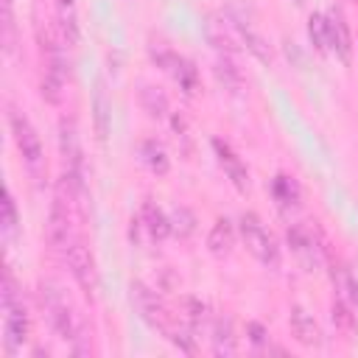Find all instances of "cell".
<instances>
[{"label": "cell", "mask_w": 358, "mask_h": 358, "mask_svg": "<svg viewBox=\"0 0 358 358\" xmlns=\"http://www.w3.org/2000/svg\"><path fill=\"white\" fill-rule=\"evenodd\" d=\"M39 299H42V308L48 313V322H50L53 333L70 347V352L73 355L90 352L87 336H84V324H81L78 313L73 310V305L67 302V296L62 294V288L53 285V282H42L39 285Z\"/></svg>", "instance_id": "obj_1"}, {"label": "cell", "mask_w": 358, "mask_h": 358, "mask_svg": "<svg viewBox=\"0 0 358 358\" xmlns=\"http://www.w3.org/2000/svg\"><path fill=\"white\" fill-rule=\"evenodd\" d=\"M59 151H62V162H64V182L70 185L76 199H84L87 196L84 151H81V137H78L76 120L67 115L59 120Z\"/></svg>", "instance_id": "obj_2"}, {"label": "cell", "mask_w": 358, "mask_h": 358, "mask_svg": "<svg viewBox=\"0 0 358 358\" xmlns=\"http://www.w3.org/2000/svg\"><path fill=\"white\" fill-rule=\"evenodd\" d=\"M8 126H11V137L17 143V151L22 157V165L25 171L31 173L34 182H42L45 179V148H42V140L34 129V123L20 112V109H11L8 112Z\"/></svg>", "instance_id": "obj_3"}, {"label": "cell", "mask_w": 358, "mask_h": 358, "mask_svg": "<svg viewBox=\"0 0 358 358\" xmlns=\"http://www.w3.org/2000/svg\"><path fill=\"white\" fill-rule=\"evenodd\" d=\"M64 39H56L50 31L42 36V84L39 92L45 101L59 103L64 95V81H67V62H64Z\"/></svg>", "instance_id": "obj_4"}, {"label": "cell", "mask_w": 358, "mask_h": 358, "mask_svg": "<svg viewBox=\"0 0 358 358\" xmlns=\"http://www.w3.org/2000/svg\"><path fill=\"white\" fill-rule=\"evenodd\" d=\"M238 232H241V241H243L246 252L257 263H263L266 268H277L280 266V246H277L274 235L263 227V221L255 213H243L238 218Z\"/></svg>", "instance_id": "obj_5"}, {"label": "cell", "mask_w": 358, "mask_h": 358, "mask_svg": "<svg viewBox=\"0 0 358 358\" xmlns=\"http://www.w3.org/2000/svg\"><path fill=\"white\" fill-rule=\"evenodd\" d=\"M131 302H134L140 319H143L148 327L165 333V338L171 336V330L176 327V319L168 313V308L162 305V299H159L148 285H143V282H131Z\"/></svg>", "instance_id": "obj_6"}, {"label": "cell", "mask_w": 358, "mask_h": 358, "mask_svg": "<svg viewBox=\"0 0 358 358\" xmlns=\"http://www.w3.org/2000/svg\"><path fill=\"white\" fill-rule=\"evenodd\" d=\"M151 59L157 62V67L159 70H165L171 78H173V84L185 92V95H196L199 92V70L193 67V62L190 59H185V56H179V53H173V50H168V48H157V45H151Z\"/></svg>", "instance_id": "obj_7"}, {"label": "cell", "mask_w": 358, "mask_h": 358, "mask_svg": "<svg viewBox=\"0 0 358 358\" xmlns=\"http://www.w3.org/2000/svg\"><path fill=\"white\" fill-rule=\"evenodd\" d=\"M31 336V316H28V308L20 299L3 305V347L8 355H17L22 350V344L28 341Z\"/></svg>", "instance_id": "obj_8"}, {"label": "cell", "mask_w": 358, "mask_h": 358, "mask_svg": "<svg viewBox=\"0 0 358 358\" xmlns=\"http://www.w3.org/2000/svg\"><path fill=\"white\" fill-rule=\"evenodd\" d=\"M67 266H70V274L73 280L78 282V288L84 291V296L92 302L95 299V291H98V268H95V257L92 252L81 243V241H73L67 255H64Z\"/></svg>", "instance_id": "obj_9"}, {"label": "cell", "mask_w": 358, "mask_h": 358, "mask_svg": "<svg viewBox=\"0 0 358 358\" xmlns=\"http://www.w3.org/2000/svg\"><path fill=\"white\" fill-rule=\"evenodd\" d=\"M131 229L143 232L145 241H151V243H162L171 235V218H168V213L159 204H154L151 199H145L140 204L137 218H131Z\"/></svg>", "instance_id": "obj_10"}, {"label": "cell", "mask_w": 358, "mask_h": 358, "mask_svg": "<svg viewBox=\"0 0 358 358\" xmlns=\"http://www.w3.org/2000/svg\"><path fill=\"white\" fill-rule=\"evenodd\" d=\"M48 241L53 246V252L67 255L70 243H73V227H70V210L62 193L53 196L50 201V213H48Z\"/></svg>", "instance_id": "obj_11"}, {"label": "cell", "mask_w": 358, "mask_h": 358, "mask_svg": "<svg viewBox=\"0 0 358 358\" xmlns=\"http://www.w3.org/2000/svg\"><path fill=\"white\" fill-rule=\"evenodd\" d=\"M285 238H288L291 252L296 255V260H299L308 271H313V268L322 263V246H319V238H316V232H313L308 224H291L288 232H285Z\"/></svg>", "instance_id": "obj_12"}, {"label": "cell", "mask_w": 358, "mask_h": 358, "mask_svg": "<svg viewBox=\"0 0 358 358\" xmlns=\"http://www.w3.org/2000/svg\"><path fill=\"white\" fill-rule=\"evenodd\" d=\"M229 25H232V31L238 34V39L243 42V48H246L260 64H271V59H274L271 45H268V39L252 25L249 17H243L241 11H232V14H229Z\"/></svg>", "instance_id": "obj_13"}, {"label": "cell", "mask_w": 358, "mask_h": 358, "mask_svg": "<svg viewBox=\"0 0 358 358\" xmlns=\"http://www.w3.org/2000/svg\"><path fill=\"white\" fill-rule=\"evenodd\" d=\"M213 151H215V159H218V165L224 168L227 179L235 185V190L246 193V190H249V171H246V162L238 157V151H235L227 140H221V137L213 140Z\"/></svg>", "instance_id": "obj_14"}, {"label": "cell", "mask_w": 358, "mask_h": 358, "mask_svg": "<svg viewBox=\"0 0 358 358\" xmlns=\"http://www.w3.org/2000/svg\"><path fill=\"white\" fill-rule=\"evenodd\" d=\"M324 17H327V53H333L341 64H350V59H352V39H350V28H347L341 11L330 8Z\"/></svg>", "instance_id": "obj_15"}, {"label": "cell", "mask_w": 358, "mask_h": 358, "mask_svg": "<svg viewBox=\"0 0 358 358\" xmlns=\"http://www.w3.org/2000/svg\"><path fill=\"white\" fill-rule=\"evenodd\" d=\"M288 324H291L294 338H296L302 347H322V327H319V322L313 319V313H308L302 305H294V308H291Z\"/></svg>", "instance_id": "obj_16"}, {"label": "cell", "mask_w": 358, "mask_h": 358, "mask_svg": "<svg viewBox=\"0 0 358 358\" xmlns=\"http://www.w3.org/2000/svg\"><path fill=\"white\" fill-rule=\"evenodd\" d=\"M92 123H95L98 143H106L109 129H112V101L106 95V84L103 81H95V92H92Z\"/></svg>", "instance_id": "obj_17"}, {"label": "cell", "mask_w": 358, "mask_h": 358, "mask_svg": "<svg viewBox=\"0 0 358 358\" xmlns=\"http://www.w3.org/2000/svg\"><path fill=\"white\" fill-rule=\"evenodd\" d=\"M271 196H274L277 207L285 210V213H291V210H296V207L302 204V187H299V182H296L294 176H288V173H277V176L271 179Z\"/></svg>", "instance_id": "obj_18"}, {"label": "cell", "mask_w": 358, "mask_h": 358, "mask_svg": "<svg viewBox=\"0 0 358 358\" xmlns=\"http://www.w3.org/2000/svg\"><path fill=\"white\" fill-rule=\"evenodd\" d=\"M235 246V224L229 218H218L207 235V249L215 257H229Z\"/></svg>", "instance_id": "obj_19"}, {"label": "cell", "mask_w": 358, "mask_h": 358, "mask_svg": "<svg viewBox=\"0 0 358 358\" xmlns=\"http://www.w3.org/2000/svg\"><path fill=\"white\" fill-rule=\"evenodd\" d=\"M56 11H59V31L64 45H78L81 39V28H78V3L76 0H56Z\"/></svg>", "instance_id": "obj_20"}, {"label": "cell", "mask_w": 358, "mask_h": 358, "mask_svg": "<svg viewBox=\"0 0 358 358\" xmlns=\"http://www.w3.org/2000/svg\"><path fill=\"white\" fill-rule=\"evenodd\" d=\"M215 78L221 81V87L227 92H232V95L243 92V73L235 64L232 53H218V59H215Z\"/></svg>", "instance_id": "obj_21"}, {"label": "cell", "mask_w": 358, "mask_h": 358, "mask_svg": "<svg viewBox=\"0 0 358 358\" xmlns=\"http://www.w3.org/2000/svg\"><path fill=\"white\" fill-rule=\"evenodd\" d=\"M140 159H143V165H145L151 173H157V176H165V173L171 171L168 151H165V145L157 143V140H143V143H140Z\"/></svg>", "instance_id": "obj_22"}, {"label": "cell", "mask_w": 358, "mask_h": 358, "mask_svg": "<svg viewBox=\"0 0 358 358\" xmlns=\"http://www.w3.org/2000/svg\"><path fill=\"white\" fill-rule=\"evenodd\" d=\"M213 352L215 355H235L238 344H235V330H232V319L229 316H218L213 322Z\"/></svg>", "instance_id": "obj_23"}, {"label": "cell", "mask_w": 358, "mask_h": 358, "mask_svg": "<svg viewBox=\"0 0 358 358\" xmlns=\"http://www.w3.org/2000/svg\"><path fill=\"white\" fill-rule=\"evenodd\" d=\"M0 232H3V241L11 243L20 232V213H17V204H14V196L11 190L6 187L3 193V213H0Z\"/></svg>", "instance_id": "obj_24"}, {"label": "cell", "mask_w": 358, "mask_h": 358, "mask_svg": "<svg viewBox=\"0 0 358 358\" xmlns=\"http://www.w3.org/2000/svg\"><path fill=\"white\" fill-rule=\"evenodd\" d=\"M140 103L148 112V117H157L159 120V117L168 115V98H165V92L157 90V87H151V84H143L140 87Z\"/></svg>", "instance_id": "obj_25"}, {"label": "cell", "mask_w": 358, "mask_h": 358, "mask_svg": "<svg viewBox=\"0 0 358 358\" xmlns=\"http://www.w3.org/2000/svg\"><path fill=\"white\" fill-rule=\"evenodd\" d=\"M168 218H171V235L185 241V238H190L196 232V215L187 207H173Z\"/></svg>", "instance_id": "obj_26"}, {"label": "cell", "mask_w": 358, "mask_h": 358, "mask_svg": "<svg viewBox=\"0 0 358 358\" xmlns=\"http://www.w3.org/2000/svg\"><path fill=\"white\" fill-rule=\"evenodd\" d=\"M333 322H336V327L338 330H344V333H352L355 330V305L350 302V299H344V296H333Z\"/></svg>", "instance_id": "obj_27"}, {"label": "cell", "mask_w": 358, "mask_h": 358, "mask_svg": "<svg viewBox=\"0 0 358 358\" xmlns=\"http://www.w3.org/2000/svg\"><path fill=\"white\" fill-rule=\"evenodd\" d=\"M308 36L319 53H327V17L322 11H313L308 17Z\"/></svg>", "instance_id": "obj_28"}, {"label": "cell", "mask_w": 358, "mask_h": 358, "mask_svg": "<svg viewBox=\"0 0 358 358\" xmlns=\"http://www.w3.org/2000/svg\"><path fill=\"white\" fill-rule=\"evenodd\" d=\"M246 336H249V341H252L257 350L268 347V330H266L260 322H249V324H246Z\"/></svg>", "instance_id": "obj_29"}, {"label": "cell", "mask_w": 358, "mask_h": 358, "mask_svg": "<svg viewBox=\"0 0 358 358\" xmlns=\"http://www.w3.org/2000/svg\"><path fill=\"white\" fill-rule=\"evenodd\" d=\"M291 3H294V6H305V0H291Z\"/></svg>", "instance_id": "obj_30"}, {"label": "cell", "mask_w": 358, "mask_h": 358, "mask_svg": "<svg viewBox=\"0 0 358 358\" xmlns=\"http://www.w3.org/2000/svg\"><path fill=\"white\" fill-rule=\"evenodd\" d=\"M355 3H358V0H355Z\"/></svg>", "instance_id": "obj_31"}]
</instances>
